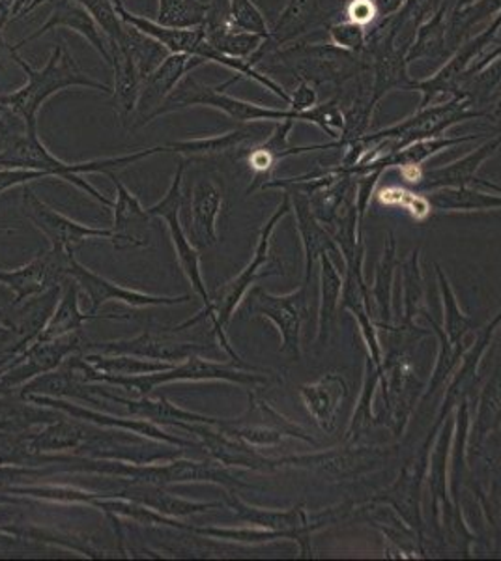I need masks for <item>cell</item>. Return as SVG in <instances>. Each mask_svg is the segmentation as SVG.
Segmentation results:
<instances>
[{"label":"cell","mask_w":501,"mask_h":561,"mask_svg":"<svg viewBox=\"0 0 501 561\" xmlns=\"http://www.w3.org/2000/svg\"><path fill=\"white\" fill-rule=\"evenodd\" d=\"M240 79V76H235L227 83L221 87H206V84L197 81L195 77L185 76L177 89L172 90L171 96L167 98L166 103L156 111L152 122L159 116L171 115L174 111H182V108L203 107L217 108L225 115L240 122L253 121H318V111L315 115L311 113H299V111H275V108L261 107L257 103L241 102L238 98L225 94L223 90L229 89L230 84H235Z\"/></svg>","instance_id":"3957f363"},{"label":"cell","mask_w":501,"mask_h":561,"mask_svg":"<svg viewBox=\"0 0 501 561\" xmlns=\"http://www.w3.org/2000/svg\"><path fill=\"white\" fill-rule=\"evenodd\" d=\"M246 139H249V131L238 129V131L208 137V139L171 142V145H167V148H169V153H180V156L191 160L195 156H214V153L229 152L232 148L240 147Z\"/></svg>","instance_id":"7402d4cb"},{"label":"cell","mask_w":501,"mask_h":561,"mask_svg":"<svg viewBox=\"0 0 501 561\" xmlns=\"http://www.w3.org/2000/svg\"><path fill=\"white\" fill-rule=\"evenodd\" d=\"M58 28H70L81 34L92 47H94L98 55L105 60V65H111V55H109V44L102 28L98 26L94 18L90 15L89 10L79 4L77 0H53V12L49 20L45 21L44 25L39 26L36 33L21 39L20 44L15 45V49L20 51L26 44H31L34 39L42 38L45 33L49 31H58Z\"/></svg>","instance_id":"30bf717a"},{"label":"cell","mask_w":501,"mask_h":561,"mask_svg":"<svg viewBox=\"0 0 501 561\" xmlns=\"http://www.w3.org/2000/svg\"><path fill=\"white\" fill-rule=\"evenodd\" d=\"M201 65H204V60H201V58L187 57V55H169L143 81L137 107H135L137 121H135L134 128H143V126L150 124L156 111L166 103L167 98L171 96V92L177 89V84Z\"/></svg>","instance_id":"9c48e42d"},{"label":"cell","mask_w":501,"mask_h":561,"mask_svg":"<svg viewBox=\"0 0 501 561\" xmlns=\"http://www.w3.org/2000/svg\"><path fill=\"white\" fill-rule=\"evenodd\" d=\"M471 0H463V4L460 7H466V4H470Z\"/></svg>","instance_id":"4dcf8cb0"},{"label":"cell","mask_w":501,"mask_h":561,"mask_svg":"<svg viewBox=\"0 0 501 561\" xmlns=\"http://www.w3.org/2000/svg\"><path fill=\"white\" fill-rule=\"evenodd\" d=\"M113 497H124V500H132L137 504L147 505L150 510L158 511L161 515L167 517H191L195 513H203L214 507L212 504H195L184 497L174 496L171 492L166 491V486L150 485V483H137V481H129L124 489L115 492V494H107Z\"/></svg>","instance_id":"e0dca14e"},{"label":"cell","mask_w":501,"mask_h":561,"mask_svg":"<svg viewBox=\"0 0 501 561\" xmlns=\"http://www.w3.org/2000/svg\"><path fill=\"white\" fill-rule=\"evenodd\" d=\"M206 28V39L208 44L221 53L225 57L241 58V60H248L249 57H253L254 53L259 51L264 38L259 34L246 33L236 28L235 25L225 26H204Z\"/></svg>","instance_id":"ac0fdd59"},{"label":"cell","mask_w":501,"mask_h":561,"mask_svg":"<svg viewBox=\"0 0 501 561\" xmlns=\"http://www.w3.org/2000/svg\"><path fill=\"white\" fill-rule=\"evenodd\" d=\"M156 153H169V148L166 145V147L147 148L140 152L116 156V158L66 163L45 148L44 142L39 140L38 128H29V124L21 116L8 108L0 107V167H20V169L44 171L52 179L58 176L66 182H71L94 198L95 203L103 206L113 208L115 201L102 195L87 180H81V174L102 173L107 176L113 171L126 169V167L134 165L137 161L156 156Z\"/></svg>","instance_id":"6da1fadb"},{"label":"cell","mask_w":501,"mask_h":561,"mask_svg":"<svg viewBox=\"0 0 501 561\" xmlns=\"http://www.w3.org/2000/svg\"><path fill=\"white\" fill-rule=\"evenodd\" d=\"M208 2L203 0H159L156 23L174 28H193L204 25Z\"/></svg>","instance_id":"44dd1931"},{"label":"cell","mask_w":501,"mask_h":561,"mask_svg":"<svg viewBox=\"0 0 501 561\" xmlns=\"http://www.w3.org/2000/svg\"><path fill=\"white\" fill-rule=\"evenodd\" d=\"M0 324L8 325V328H13L12 320L8 319L7 314L0 311Z\"/></svg>","instance_id":"f546056e"},{"label":"cell","mask_w":501,"mask_h":561,"mask_svg":"<svg viewBox=\"0 0 501 561\" xmlns=\"http://www.w3.org/2000/svg\"><path fill=\"white\" fill-rule=\"evenodd\" d=\"M129 320V314H94L83 313L79 309V283L73 277H68L64 280L62 298L58 300V306L55 307L49 320L45 322L44 330L39 332L36 341L38 343H47V341H55V339L70 335V333L79 332V328L89 322V320Z\"/></svg>","instance_id":"5bb4252c"},{"label":"cell","mask_w":501,"mask_h":561,"mask_svg":"<svg viewBox=\"0 0 501 561\" xmlns=\"http://www.w3.org/2000/svg\"><path fill=\"white\" fill-rule=\"evenodd\" d=\"M230 25L246 33L259 34L264 39L270 36L266 20L253 0H230Z\"/></svg>","instance_id":"603a6c76"},{"label":"cell","mask_w":501,"mask_h":561,"mask_svg":"<svg viewBox=\"0 0 501 561\" xmlns=\"http://www.w3.org/2000/svg\"><path fill=\"white\" fill-rule=\"evenodd\" d=\"M178 330L163 328L159 332H145L134 339L122 341H105L92 345L98 354H126V356L145 357L153 362L180 364L187 357L195 356V352L203 351V346L191 343L187 339L178 337Z\"/></svg>","instance_id":"52a82bcc"},{"label":"cell","mask_w":501,"mask_h":561,"mask_svg":"<svg viewBox=\"0 0 501 561\" xmlns=\"http://www.w3.org/2000/svg\"><path fill=\"white\" fill-rule=\"evenodd\" d=\"M315 100H317V94H315V90L311 89V84L301 83L299 84V89L296 90L293 100H291V105H293L294 111L301 113V108L315 105Z\"/></svg>","instance_id":"83f0119b"},{"label":"cell","mask_w":501,"mask_h":561,"mask_svg":"<svg viewBox=\"0 0 501 561\" xmlns=\"http://www.w3.org/2000/svg\"><path fill=\"white\" fill-rule=\"evenodd\" d=\"M107 176L116 187V201L113 205L115 225L111 227L113 234L109 240L116 249L148 248L153 217L148 214L147 208L140 206L139 198L116 179L115 173H109Z\"/></svg>","instance_id":"8fae6325"},{"label":"cell","mask_w":501,"mask_h":561,"mask_svg":"<svg viewBox=\"0 0 501 561\" xmlns=\"http://www.w3.org/2000/svg\"><path fill=\"white\" fill-rule=\"evenodd\" d=\"M221 208V192L214 182L201 180L184 195L182 210L187 211V238L195 248L216 243V217Z\"/></svg>","instance_id":"7c38bea8"},{"label":"cell","mask_w":501,"mask_h":561,"mask_svg":"<svg viewBox=\"0 0 501 561\" xmlns=\"http://www.w3.org/2000/svg\"><path fill=\"white\" fill-rule=\"evenodd\" d=\"M402 2H405V0H373V8H375L376 15L387 18V15L397 12Z\"/></svg>","instance_id":"f1b7e54d"},{"label":"cell","mask_w":501,"mask_h":561,"mask_svg":"<svg viewBox=\"0 0 501 561\" xmlns=\"http://www.w3.org/2000/svg\"><path fill=\"white\" fill-rule=\"evenodd\" d=\"M13 65L20 66L21 70L25 71L26 84L12 94L0 96V107L21 116L29 124V128H38L39 108L60 90L83 87V89L98 90L113 96V89L109 84L100 83L79 70V66L76 65V60L62 42L53 49L52 58L42 70H34L31 65H26L20 57V53H15Z\"/></svg>","instance_id":"7a4b0ae2"},{"label":"cell","mask_w":501,"mask_h":561,"mask_svg":"<svg viewBox=\"0 0 501 561\" xmlns=\"http://www.w3.org/2000/svg\"><path fill=\"white\" fill-rule=\"evenodd\" d=\"M230 25V0H209L204 26Z\"/></svg>","instance_id":"4316f807"},{"label":"cell","mask_w":501,"mask_h":561,"mask_svg":"<svg viewBox=\"0 0 501 561\" xmlns=\"http://www.w3.org/2000/svg\"><path fill=\"white\" fill-rule=\"evenodd\" d=\"M87 442V431L76 427L68 421H57L52 427L32 438L29 451L32 455L49 454V451H64V449H77Z\"/></svg>","instance_id":"ffe728a7"},{"label":"cell","mask_w":501,"mask_h":561,"mask_svg":"<svg viewBox=\"0 0 501 561\" xmlns=\"http://www.w3.org/2000/svg\"><path fill=\"white\" fill-rule=\"evenodd\" d=\"M187 169V158L180 160L178 163L177 174L172 179L171 187L166 193V197L161 198L159 203L147 208L148 214L156 219H163L169 232H171L172 245L177 251L178 262L180 268L184 270L185 277L190 279L191 285L195 288L198 296H203L204 304L209 307L208 293H206V285H204L203 275H201V256H198L197 249L190 242V238L185 234L184 225L180 219V211H182V203H184V190H182V182H184V173Z\"/></svg>","instance_id":"277c9868"},{"label":"cell","mask_w":501,"mask_h":561,"mask_svg":"<svg viewBox=\"0 0 501 561\" xmlns=\"http://www.w3.org/2000/svg\"><path fill=\"white\" fill-rule=\"evenodd\" d=\"M318 13H320V0H288L277 25L270 31V36L262 42L259 51L248 58L249 65H259L262 58L270 55L275 47L298 38L299 34L307 33L318 20Z\"/></svg>","instance_id":"9a60e30c"},{"label":"cell","mask_w":501,"mask_h":561,"mask_svg":"<svg viewBox=\"0 0 501 561\" xmlns=\"http://www.w3.org/2000/svg\"><path fill=\"white\" fill-rule=\"evenodd\" d=\"M71 255L73 253L64 249L52 248L45 253H38L36 259H32L21 268L10 272L0 270V283L7 285L15 296L13 307L64 285V280L70 277L68 270Z\"/></svg>","instance_id":"5b68a950"},{"label":"cell","mask_w":501,"mask_h":561,"mask_svg":"<svg viewBox=\"0 0 501 561\" xmlns=\"http://www.w3.org/2000/svg\"><path fill=\"white\" fill-rule=\"evenodd\" d=\"M23 399H26L29 402H34V404H39V407H52V409L62 410L66 414H70L73 420L89 421V423L102 425V427L132 431L134 434L147 436V438H152V440L166 442V444H171V446L193 447L191 440H184V438H178V436L167 434L166 431H161L159 425H156L152 421L121 420V417H113V415L94 412V410L81 409V407H77V404H71V402L58 399V397L36 396V393H31V396H25Z\"/></svg>","instance_id":"4fadbf2b"},{"label":"cell","mask_w":501,"mask_h":561,"mask_svg":"<svg viewBox=\"0 0 501 561\" xmlns=\"http://www.w3.org/2000/svg\"><path fill=\"white\" fill-rule=\"evenodd\" d=\"M102 399L124 404L127 412L137 415L140 420H148L156 425H171V427L182 428L190 423H206V425H217L219 421L206 417V415L193 414L190 410L180 409L171 401H167L166 397H159L158 401H150L147 397H139L137 401L134 399H124V397L113 396L107 389L103 388Z\"/></svg>","instance_id":"2e32d148"},{"label":"cell","mask_w":501,"mask_h":561,"mask_svg":"<svg viewBox=\"0 0 501 561\" xmlns=\"http://www.w3.org/2000/svg\"><path fill=\"white\" fill-rule=\"evenodd\" d=\"M70 277L79 283V287L83 288L90 300L89 313H94L107 301H122L126 306L137 307H166V306H180L185 301H191L190 294L184 296H152V294L139 293V290H132V288H124L116 285L113 280H109L103 275H98L92 270L83 266L81 262L77 261L76 256L71 255L70 270H68Z\"/></svg>","instance_id":"ba28073f"},{"label":"cell","mask_w":501,"mask_h":561,"mask_svg":"<svg viewBox=\"0 0 501 561\" xmlns=\"http://www.w3.org/2000/svg\"><path fill=\"white\" fill-rule=\"evenodd\" d=\"M95 370L109 373V375H122V377H134V375H148V373H158V370L171 369L172 365L167 362H153L145 357L126 356V354H89L84 356Z\"/></svg>","instance_id":"d6986e66"},{"label":"cell","mask_w":501,"mask_h":561,"mask_svg":"<svg viewBox=\"0 0 501 561\" xmlns=\"http://www.w3.org/2000/svg\"><path fill=\"white\" fill-rule=\"evenodd\" d=\"M23 214L36 229L44 232L45 238L52 243V248L64 249L73 253V249L92 238H111L113 230L100 229L92 225L77 224L70 217L58 214L52 206L36 197L31 187H23Z\"/></svg>","instance_id":"8992f818"},{"label":"cell","mask_w":501,"mask_h":561,"mask_svg":"<svg viewBox=\"0 0 501 561\" xmlns=\"http://www.w3.org/2000/svg\"><path fill=\"white\" fill-rule=\"evenodd\" d=\"M0 232H8V230H0Z\"/></svg>","instance_id":"1f68e13d"},{"label":"cell","mask_w":501,"mask_h":561,"mask_svg":"<svg viewBox=\"0 0 501 561\" xmlns=\"http://www.w3.org/2000/svg\"><path fill=\"white\" fill-rule=\"evenodd\" d=\"M331 36L335 39L337 45H343V47H349V49H357L365 42V33H363L360 23L333 26L331 28Z\"/></svg>","instance_id":"484cf974"},{"label":"cell","mask_w":501,"mask_h":561,"mask_svg":"<svg viewBox=\"0 0 501 561\" xmlns=\"http://www.w3.org/2000/svg\"><path fill=\"white\" fill-rule=\"evenodd\" d=\"M12 7L13 0H0V68H4L7 60H12L15 57V45H10L4 38V28L8 23H12Z\"/></svg>","instance_id":"d4e9b609"},{"label":"cell","mask_w":501,"mask_h":561,"mask_svg":"<svg viewBox=\"0 0 501 561\" xmlns=\"http://www.w3.org/2000/svg\"><path fill=\"white\" fill-rule=\"evenodd\" d=\"M42 179H52V176L44 171H32V169H20V167H0V195L15 185H26L29 182Z\"/></svg>","instance_id":"cb8c5ba5"}]
</instances>
